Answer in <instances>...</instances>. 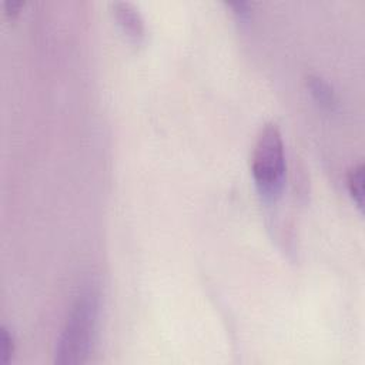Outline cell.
Masks as SVG:
<instances>
[{"instance_id": "cell-3", "label": "cell", "mask_w": 365, "mask_h": 365, "mask_svg": "<svg viewBox=\"0 0 365 365\" xmlns=\"http://www.w3.org/2000/svg\"><path fill=\"white\" fill-rule=\"evenodd\" d=\"M114 18L121 30L134 41H140L146 36V26L142 15L128 2L112 4Z\"/></svg>"}, {"instance_id": "cell-6", "label": "cell", "mask_w": 365, "mask_h": 365, "mask_svg": "<svg viewBox=\"0 0 365 365\" xmlns=\"http://www.w3.org/2000/svg\"><path fill=\"white\" fill-rule=\"evenodd\" d=\"M0 341H2V362L8 364L15 352V343L13 337L9 333L6 327L2 328V336H0Z\"/></svg>"}, {"instance_id": "cell-5", "label": "cell", "mask_w": 365, "mask_h": 365, "mask_svg": "<svg viewBox=\"0 0 365 365\" xmlns=\"http://www.w3.org/2000/svg\"><path fill=\"white\" fill-rule=\"evenodd\" d=\"M364 166H354L347 175V187L359 211L364 208Z\"/></svg>"}, {"instance_id": "cell-7", "label": "cell", "mask_w": 365, "mask_h": 365, "mask_svg": "<svg viewBox=\"0 0 365 365\" xmlns=\"http://www.w3.org/2000/svg\"><path fill=\"white\" fill-rule=\"evenodd\" d=\"M234 12V15L240 19V20H247L251 16V6L247 2H234V4H228Z\"/></svg>"}, {"instance_id": "cell-4", "label": "cell", "mask_w": 365, "mask_h": 365, "mask_svg": "<svg viewBox=\"0 0 365 365\" xmlns=\"http://www.w3.org/2000/svg\"><path fill=\"white\" fill-rule=\"evenodd\" d=\"M307 87L310 90L311 96L315 99L318 105H321L326 109H334L337 105L336 93L331 86L318 76H308Z\"/></svg>"}, {"instance_id": "cell-2", "label": "cell", "mask_w": 365, "mask_h": 365, "mask_svg": "<svg viewBox=\"0 0 365 365\" xmlns=\"http://www.w3.org/2000/svg\"><path fill=\"white\" fill-rule=\"evenodd\" d=\"M253 178L265 201H276L286 180V154L281 131L276 124H265L254 145L251 161Z\"/></svg>"}, {"instance_id": "cell-1", "label": "cell", "mask_w": 365, "mask_h": 365, "mask_svg": "<svg viewBox=\"0 0 365 365\" xmlns=\"http://www.w3.org/2000/svg\"><path fill=\"white\" fill-rule=\"evenodd\" d=\"M99 307V293L93 287L86 288L77 297L56 344V364L77 365L86 362L96 338Z\"/></svg>"}, {"instance_id": "cell-8", "label": "cell", "mask_w": 365, "mask_h": 365, "mask_svg": "<svg viewBox=\"0 0 365 365\" xmlns=\"http://www.w3.org/2000/svg\"><path fill=\"white\" fill-rule=\"evenodd\" d=\"M23 4L22 2H6L5 4V12L8 16H16L19 13V11L22 9Z\"/></svg>"}]
</instances>
